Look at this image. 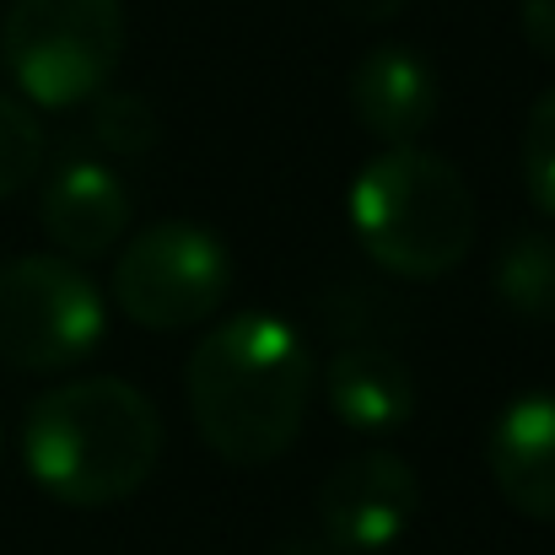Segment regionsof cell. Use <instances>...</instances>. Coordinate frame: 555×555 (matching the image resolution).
<instances>
[{"label": "cell", "instance_id": "2e32d148", "mask_svg": "<svg viewBox=\"0 0 555 555\" xmlns=\"http://www.w3.org/2000/svg\"><path fill=\"white\" fill-rule=\"evenodd\" d=\"M518 22H524L529 49H534V54H545V60H555V0H524Z\"/></svg>", "mask_w": 555, "mask_h": 555}, {"label": "cell", "instance_id": "8fae6325", "mask_svg": "<svg viewBox=\"0 0 555 555\" xmlns=\"http://www.w3.org/2000/svg\"><path fill=\"white\" fill-rule=\"evenodd\" d=\"M324 399L351 431H399L415 415V372L383 346H346L324 367Z\"/></svg>", "mask_w": 555, "mask_h": 555}, {"label": "cell", "instance_id": "7a4b0ae2", "mask_svg": "<svg viewBox=\"0 0 555 555\" xmlns=\"http://www.w3.org/2000/svg\"><path fill=\"white\" fill-rule=\"evenodd\" d=\"M163 459V415L125 377H70L43 388L22 421V464L60 507H114Z\"/></svg>", "mask_w": 555, "mask_h": 555}, {"label": "cell", "instance_id": "9c48e42d", "mask_svg": "<svg viewBox=\"0 0 555 555\" xmlns=\"http://www.w3.org/2000/svg\"><path fill=\"white\" fill-rule=\"evenodd\" d=\"M43 232L65 259H103L125 243L130 227V189L114 168L92 157H65L43 184Z\"/></svg>", "mask_w": 555, "mask_h": 555}, {"label": "cell", "instance_id": "277c9868", "mask_svg": "<svg viewBox=\"0 0 555 555\" xmlns=\"http://www.w3.org/2000/svg\"><path fill=\"white\" fill-rule=\"evenodd\" d=\"M125 54L119 0H11L0 60L38 108H76L108 87Z\"/></svg>", "mask_w": 555, "mask_h": 555}, {"label": "cell", "instance_id": "6da1fadb", "mask_svg": "<svg viewBox=\"0 0 555 555\" xmlns=\"http://www.w3.org/2000/svg\"><path fill=\"white\" fill-rule=\"evenodd\" d=\"M319 367L275 313H237L199 335L189 357V415L221 464H275L308 421Z\"/></svg>", "mask_w": 555, "mask_h": 555}, {"label": "cell", "instance_id": "5bb4252c", "mask_svg": "<svg viewBox=\"0 0 555 555\" xmlns=\"http://www.w3.org/2000/svg\"><path fill=\"white\" fill-rule=\"evenodd\" d=\"M43 152H49V141H43L38 114L0 92V199H11L16 189H27L38 179Z\"/></svg>", "mask_w": 555, "mask_h": 555}, {"label": "cell", "instance_id": "9a60e30c", "mask_svg": "<svg viewBox=\"0 0 555 555\" xmlns=\"http://www.w3.org/2000/svg\"><path fill=\"white\" fill-rule=\"evenodd\" d=\"M524 184L529 199L555 216V87H545L529 108V125H524Z\"/></svg>", "mask_w": 555, "mask_h": 555}, {"label": "cell", "instance_id": "3957f363", "mask_svg": "<svg viewBox=\"0 0 555 555\" xmlns=\"http://www.w3.org/2000/svg\"><path fill=\"white\" fill-rule=\"evenodd\" d=\"M351 227L372 254L399 281H442L464 264L480 232L475 194L464 173L426 152V146H388L377 152L351 184Z\"/></svg>", "mask_w": 555, "mask_h": 555}, {"label": "cell", "instance_id": "30bf717a", "mask_svg": "<svg viewBox=\"0 0 555 555\" xmlns=\"http://www.w3.org/2000/svg\"><path fill=\"white\" fill-rule=\"evenodd\" d=\"M502 502L534 524H555V393H518L486 437Z\"/></svg>", "mask_w": 555, "mask_h": 555}, {"label": "cell", "instance_id": "ac0fdd59", "mask_svg": "<svg viewBox=\"0 0 555 555\" xmlns=\"http://www.w3.org/2000/svg\"><path fill=\"white\" fill-rule=\"evenodd\" d=\"M0 448H5V431H0Z\"/></svg>", "mask_w": 555, "mask_h": 555}, {"label": "cell", "instance_id": "8992f818", "mask_svg": "<svg viewBox=\"0 0 555 555\" xmlns=\"http://www.w3.org/2000/svg\"><path fill=\"white\" fill-rule=\"evenodd\" d=\"M232 297V254L199 221H157L114 259V302L141 330H194Z\"/></svg>", "mask_w": 555, "mask_h": 555}, {"label": "cell", "instance_id": "7c38bea8", "mask_svg": "<svg viewBox=\"0 0 555 555\" xmlns=\"http://www.w3.org/2000/svg\"><path fill=\"white\" fill-rule=\"evenodd\" d=\"M496 302H507L518 319H551L555 313V237L545 232H513L507 248L491 264Z\"/></svg>", "mask_w": 555, "mask_h": 555}, {"label": "cell", "instance_id": "e0dca14e", "mask_svg": "<svg viewBox=\"0 0 555 555\" xmlns=\"http://www.w3.org/2000/svg\"><path fill=\"white\" fill-rule=\"evenodd\" d=\"M351 22H362V27H377V22H393L399 11H404V0H335Z\"/></svg>", "mask_w": 555, "mask_h": 555}, {"label": "cell", "instance_id": "52a82bcc", "mask_svg": "<svg viewBox=\"0 0 555 555\" xmlns=\"http://www.w3.org/2000/svg\"><path fill=\"white\" fill-rule=\"evenodd\" d=\"M415 513H421V480L388 448L351 453L319 491V529L335 555H377L399 545Z\"/></svg>", "mask_w": 555, "mask_h": 555}, {"label": "cell", "instance_id": "ba28073f", "mask_svg": "<svg viewBox=\"0 0 555 555\" xmlns=\"http://www.w3.org/2000/svg\"><path fill=\"white\" fill-rule=\"evenodd\" d=\"M442 81L426 54L404 43H377L351 70V114L383 146H410L437 125Z\"/></svg>", "mask_w": 555, "mask_h": 555}, {"label": "cell", "instance_id": "4fadbf2b", "mask_svg": "<svg viewBox=\"0 0 555 555\" xmlns=\"http://www.w3.org/2000/svg\"><path fill=\"white\" fill-rule=\"evenodd\" d=\"M163 125H157V108L141 98V92H108L98 108H92V141L114 157H146L157 146Z\"/></svg>", "mask_w": 555, "mask_h": 555}, {"label": "cell", "instance_id": "5b68a950", "mask_svg": "<svg viewBox=\"0 0 555 555\" xmlns=\"http://www.w3.org/2000/svg\"><path fill=\"white\" fill-rule=\"evenodd\" d=\"M103 292L65 254L0 264V362L16 372H65L103 340Z\"/></svg>", "mask_w": 555, "mask_h": 555}]
</instances>
